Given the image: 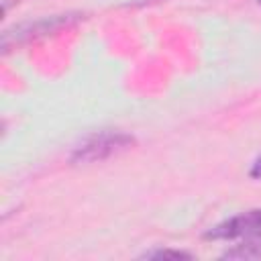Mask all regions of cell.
Returning a JSON list of instances; mask_svg holds the SVG:
<instances>
[{"instance_id": "cell-1", "label": "cell", "mask_w": 261, "mask_h": 261, "mask_svg": "<svg viewBox=\"0 0 261 261\" xmlns=\"http://www.w3.org/2000/svg\"><path fill=\"white\" fill-rule=\"evenodd\" d=\"M135 145V139L126 133L118 130H102L92 137H88L82 145H77L71 153V163L82 165V163H96L110 159L112 155L124 153Z\"/></svg>"}, {"instance_id": "cell-2", "label": "cell", "mask_w": 261, "mask_h": 261, "mask_svg": "<svg viewBox=\"0 0 261 261\" xmlns=\"http://www.w3.org/2000/svg\"><path fill=\"white\" fill-rule=\"evenodd\" d=\"M80 18H82V14H55V16L35 20V22L14 27L12 31H6L2 35V49L8 51L10 47H16V45H22V43H29V41H37L41 37L57 33L63 27H69V24L77 22Z\"/></svg>"}, {"instance_id": "cell-3", "label": "cell", "mask_w": 261, "mask_h": 261, "mask_svg": "<svg viewBox=\"0 0 261 261\" xmlns=\"http://www.w3.org/2000/svg\"><path fill=\"white\" fill-rule=\"evenodd\" d=\"M261 232V208L247 210L234 214L204 232V239L212 241H232V239H247Z\"/></svg>"}, {"instance_id": "cell-4", "label": "cell", "mask_w": 261, "mask_h": 261, "mask_svg": "<svg viewBox=\"0 0 261 261\" xmlns=\"http://www.w3.org/2000/svg\"><path fill=\"white\" fill-rule=\"evenodd\" d=\"M224 259H261V232L247 237L243 243L222 253Z\"/></svg>"}, {"instance_id": "cell-5", "label": "cell", "mask_w": 261, "mask_h": 261, "mask_svg": "<svg viewBox=\"0 0 261 261\" xmlns=\"http://www.w3.org/2000/svg\"><path fill=\"white\" fill-rule=\"evenodd\" d=\"M143 257L147 259H192L194 255L186 251H177V249H157V251L145 253Z\"/></svg>"}, {"instance_id": "cell-6", "label": "cell", "mask_w": 261, "mask_h": 261, "mask_svg": "<svg viewBox=\"0 0 261 261\" xmlns=\"http://www.w3.org/2000/svg\"><path fill=\"white\" fill-rule=\"evenodd\" d=\"M251 177L253 179H261V153L255 157V161H253V165H251Z\"/></svg>"}, {"instance_id": "cell-7", "label": "cell", "mask_w": 261, "mask_h": 261, "mask_svg": "<svg viewBox=\"0 0 261 261\" xmlns=\"http://www.w3.org/2000/svg\"><path fill=\"white\" fill-rule=\"evenodd\" d=\"M257 2H259V4H261V0H257Z\"/></svg>"}]
</instances>
